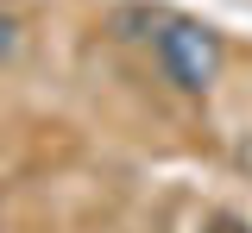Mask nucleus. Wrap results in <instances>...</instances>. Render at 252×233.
<instances>
[{
  "label": "nucleus",
  "mask_w": 252,
  "mask_h": 233,
  "mask_svg": "<svg viewBox=\"0 0 252 233\" xmlns=\"http://www.w3.org/2000/svg\"><path fill=\"white\" fill-rule=\"evenodd\" d=\"M202 233H252V227L240 221V214H208V221H202Z\"/></svg>",
  "instance_id": "obj_2"
},
{
  "label": "nucleus",
  "mask_w": 252,
  "mask_h": 233,
  "mask_svg": "<svg viewBox=\"0 0 252 233\" xmlns=\"http://www.w3.org/2000/svg\"><path fill=\"white\" fill-rule=\"evenodd\" d=\"M152 51H158L164 82L183 88V95H208V88L220 82V63H227L220 32H215V26H202V19H158Z\"/></svg>",
  "instance_id": "obj_1"
},
{
  "label": "nucleus",
  "mask_w": 252,
  "mask_h": 233,
  "mask_svg": "<svg viewBox=\"0 0 252 233\" xmlns=\"http://www.w3.org/2000/svg\"><path fill=\"white\" fill-rule=\"evenodd\" d=\"M13 51H19V26H13V19H6V13H0V63H6V57H13Z\"/></svg>",
  "instance_id": "obj_3"
}]
</instances>
